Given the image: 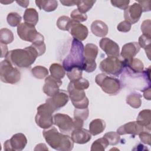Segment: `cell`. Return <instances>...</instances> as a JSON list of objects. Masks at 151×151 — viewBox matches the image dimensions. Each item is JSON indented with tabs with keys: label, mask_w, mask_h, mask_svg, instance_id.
I'll list each match as a JSON object with an SVG mask.
<instances>
[{
	"label": "cell",
	"mask_w": 151,
	"mask_h": 151,
	"mask_svg": "<svg viewBox=\"0 0 151 151\" xmlns=\"http://www.w3.org/2000/svg\"><path fill=\"white\" fill-rule=\"evenodd\" d=\"M70 16H71V19L78 22L86 21L87 19V15L86 14H83L80 12L78 10V9H74L71 12Z\"/></svg>",
	"instance_id": "cell-39"
},
{
	"label": "cell",
	"mask_w": 151,
	"mask_h": 151,
	"mask_svg": "<svg viewBox=\"0 0 151 151\" xmlns=\"http://www.w3.org/2000/svg\"><path fill=\"white\" fill-rule=\"evenodd\" d=\"M32 76L38 79H43L48 75V70L45 67L37 65L31 69Z\"/></svg>",
	"instance_id": "cell-33"
},
{
	"label": "cell",
	"mask_w": 151,
	"mask_h": 151,
	"mask_svg": "<svg viewBox=\"0 0 151 151\" xmlns=\"http://www.w3.org/2000/svg\"><path fill=\"white\" fill-rule=\"evenodd\" d=\"M104 138L106 139L109 145L114 146L118 144L120 140V135L114 132H109L106 133L104 136Z\"/></svg>",
	"instance_id": "cell-37"
},
{
	"label": "cell",
	"mask_w": 151,
	"mask_h": 151,
	"mask_svg": "<svg viewBox=\"0 0 151 151\" xmlns=\"http://www.w3.org/2000/svg\"><path fill=\"white\" fill-rule=\"evenodd\" d=\"M142 12V8L140 4L137 2H135L132 5L129 6L127 8L124 10V17L126 21L131 24H134L139 21Z\"/></svg>",
	"instance_id": "cell-14"
},
{
	"label": "cell",
	"mask_w": 151,
	"mask_h": 151,
	"mask_svg": "<svg viewBox=\"0 0 151 151\" xmlns=\"http://www.w3.org/2000/svg\"><path fill=\"white\" fill-rule=\"evenodd\" d=\"M126 101L133 108H139L142 104V95L136 92L131 93L126 97Z\"/></svg>",
	"instance_id": "cell-28"
},
{
	"label": "cell",
	"mask_w": 151,
	"mask_h": 151,
	"mask_svg": "<svg viewBox=\"0 0 151 151\" xmlns=\"http://www.w3.org/2000/svg\"><path fill=\"white\" fill-rule=\"evenodd\" d=\"M84 47L81 41L76 39L73 40L70 52L63 61V67L66 71L75 67H79L83 70L84 61Z\"/></svg>",
	"instance_id": "cell-3"
},
{
	"label": "cell",
	"mask_w": 151,
	"mask_h": 151,
	"mask_svg": "<svg viewBox=\"0 0 151 151\" xmlns=\"http://www.w3.org/2000/svg\"><path fill=\"white\" fill-rule=\"evenodd\" d=\"M71 138L74 143L78 144H85L91 139V134L89 130L81 128H76L71 132Z\"/></svg>",
	"instance_id": "cell-20"
},
{
	"label": "cell",
	"mask_w": 151,
	"mask_h": 151,
	"mask_svg": "<svg viewBox=\"0 0 151 151\" xmlns=\"http://www.w3.org/2000/svg\"><path fill=\"white\" fill-rule=\"evenodd\" d=\"M70 82L72 83V84L75 88L80 90H83L88 88L90 85L87 79L82 77L77 80H76L74 81H70Z\"/></svg>",
	"instance_id": "cell-40"
},
{
	"label": "cell",
	"mask_w": 151,
	"mask_h": 151,
	"mask_svg": "<svg viewBox=\"0 0 151 151\" xmlns=\"http://www.w3.org/2000/svg\"><path fill=\"white\" fill-rule=\"evenodd\" d=\"M95 81L102 90L109 95H116L122 88L120 80L115 77L107 76L105 73H100L96 76Z\"/></svg>",
	"instance_id": "cell-4"
},
{
	"label": "cell",
	"mask_w": 151,
	"mask_h": 151,
	"mask_svg": "<svg viewBox=\"0 0 151 151\" xmlns=\"http://www.w3.org/2000/svg\"><path fill=\"white\" fill-rule=\"evenodd\" d=\"M16 2L21 6L23 8H27L29 3V1H17Z\"/></svg>",
	"instance_id": "cell-51"
},
{
	"label": "cell",
	"mask_w": 151,
	"mask_h": 151,
	"mask_svg": "<svg viewBox=\"0 0 151 151\" xmlns=\"http://www.w3.org/2000/svg\"><path fill=\"white\" fill-rule=\"evenodd\" d=\"M54 124L58 126L60 132L66 134L74 129L73 119L68 115L63 113H56L53 116Z\"/></svg>",
	"instance_id": "cell-12"
},
{
	"label": "cell",
	"mask_w": 151,
	"mask_h": 151,
	"mask_svg": "<svg viewBox=\"0 0 151 151\" xmlns=\"http://www.w3.org/2000/svg\"><path fill=\"white\" fill-rule=\"evenodd\" d=\"M150 19H146L143 21L141 25V31L143 32V34L148 37H151V32H150Z\"/></svg>",
	"instance_id": "cell-42"
},
{
	"label": "cell",
	"mask_w": 151,
	"mask_h": 151,
	"mask_svg": "<svg viewBox=\"0 0 151 151\" xmlns=\"http://www.w3.org/2000/svg\"><path fill=\"white\" fill-rule=\"evenodd\" d=\"M140 47L137 42H131L124 44L122 49L121 56L124 61H130L139 52Z\"/></svg>",
	"instance_id": "cell-19"
},
{
	"label": "cell",
	"mask_w": 151,
	"mask_h": 151,
	"mask_svg": "<svg viewBox=\"0 0 151 151\" xmlns=\"http://www.w3.org/2000/svg\"><path fill=\"white\" fill-rule=\"evenodd\" d=\"M99 45L108 57H119V46L112 40L109 38H103L99 42Z\"/></svg>",
	"instance_id": "cell-13"
},
{
	"label": "cell",
	"mask_w": 151,
	"mask_h": 151,
	"mask_svg": "<svg viewBox=\"0 0 151 151\" xmlns=\"http://www.w3.org/2000/svg\"><path fill=\"white\" fill-rule=\"evenodd\" d=\"M50 71L51 76L58 80H61L65 75V69L58 63L52 64L50 67Z\"/></svg>",
	"instance_id": "cell-29"
},
{
	"label": "cell",
	"mask_w": 151,
	"mask_h": 151,
	"mask_svg": "<svg viewBox=\"0 0 151 151\" xmlns=\"http://www.w3.org/2000/svg\"><path fill=\"white\" fill-rule=\"evenodd\" d=\"M69 96L64 90H60L54 96L47 99L45 101L55 111L62 107H64L68 103Z\"/></svg>",
	"instance_id": "cell-16"
},
{
	"label": "cell",
	"mask_w": 151,
	"mask_h": 151,
	"mask_svg": "<svg viewBox=\"0 0 151 151\" xmlns=\"http://www.w3.org/2000/svg\"><path fill=\"white\" fill-rule=\"evenodd\" d=\"M99 67L100 70L105 74L118 76L123 72L125 64L124 60L119 57H108L101 61Z\"/></svg>",
	"instance_id": "cell-6"
},
{
	"label": "cell",
	"mask_w": 151,
	"mask_h": 151,
	"mask_svg": "<svg viewBox=\"0 0 151 151\" xmlns=\"http://www.w3.org/2000/svg\"><path fill=\"white\" fill-rule=\"evenodd\" d=\"M31 45L35 49L38 54V56H41L44 54L46 50V46L44 41H38L32 43Z\"/></svg>",
	"instance_id": "cell-43"
},
{
	"label": "cell",
	"mask_w": 151,
	"mask_h": 151,
	"mask_svg": "<svg viewBox=\"0 0 151 151\" xmlns=\"http://www.w3.org/2000/svg\"><path fill=\"white\" fill-rule=\"evenodd\" d=\"M132 24L124 20L120 22L117 26V29L119 31L122 32H127L131 29Z\"/></svg>",
	"instance_id": "cell-44"
},
{
	"label": "cell",
	"mask_w": 151,
	"mask_h": 151,
	"mask_svg": "<svg viewBox=\"0 0 151 151\" xmlns=\"http://www.w3.org/2000/svg\"><path fill=\"white\" fill-rule=\"evenodd\" d=\"M27 144V139L25 134L18 133L4 142V149L6 151H21L25 148Z\"/></svg>",
	"instance_id": "cell-11"
},
{
	"label": "cell",
	"mask_w": 151,
	"mask_h": 151,
	"mask_svg": "<svg viewBox=\"0 0 151 151\" xmlns=\"http://www.w3.org/2000/svg\"><path fill=\"white\" fill-rule=\"evenodd\" d=\"M61 84V80L57 79L51 76H48L45 79V84L42 87V90L46 95L50 97L59 91V88Z\"/></svg>",
	"instance_id": "cell-15"
},
{
	"label": "cell",
	"mask_w": 151,
	"mask_h": 151,
	"mask_svg": "<svg viewBox=\"0 0 151 151\" xmlns=\"http://www.w3.org/2000/svg\"><path fill=\"white\" fill-rule=\"evenodd\" d=\"M96 1L93 0H81L77 1L76 5L77 6L78 10L83 13L86 14L93 7Z\"/></svg>",
	"instance_id": "cell-32"
},
{
	"label": "cell",
	"mask_w": 151,
	"mask_h": 151,
	"mask_svg": "<svg viewBox=\"0 0 151 151\" xmlns=\"http://www.w3.org/2000/svg\"><path fill=\"white\" fill-rule=\"evenodd\" d=\"M0 78L5 83L14 84L21 79L19 71L7 60H4L0 64Z\"/></svg>",
	"instance_id": "cell-7"
},
{
	"label": "cell",
	"mask_w": 151,
	"mask_h": 151,
	"mask_svg": "<svg viewBox=\"0 0 151 151\" xmlns=\"http://www.w3.org/2000/svg\"><path fill=\"white\" fill-rule=\"evenodd\" d=\"M111 5L115 7L121 9L125 10L129 6L130 1L127 0H111L110 1Z\"/></svg>",
	"instance_id": "cell-41"
},
{
	"label": "cell",
	"mask_w": 151,
	"mask_h": 151,
	"mask_svg": "<svg viewBox=\"0 0 151 151\" xmlns=\"http://www.w3.org/2000/svg\"><path fill=\"white\" fill-rule=\"evenodd\" d=\"M60 2L64 5V6H74L76 5L77 4V1H65V0H61Z\"/></svg>",
	"instance_id": "cell-49"
},
{
	"label": "cell",
	"mask_w": 151,
	"mask_h": 151,
	"mask_svg": "<svg viewBox=\"0 0 151 151\" xmlns=\"http://www.w3.org/2000/svg\"><path fill=\"white\" fill-rule=\"evenodd\" d=\"M13 1H1V4H10V3H12Z\"/></svg>",
	"instance_id": "cell-52"
},
{
	"label": "cell",
	"mask_w": 151,
	"mask_h": 151,
	"mask_svg": "<svg viewBox=\"0 0 151 151\" xmlns=\"http://www.w3.org/2000/svg\"><path fill=\"white\" fill-rule=\"evenodd\" d=\"M99 52L98 47L96 45L92 43L87 44L84 47V61L83 65V70L87 73L94 71L97 64L95 60Z\"/></svg>",
	"instance_id": "cell-9"
},
{
	"label": "cell",
	"mask_w": 151,
	"mask_h": 151,
	"mask_svg": "<svg viewBox=\"0 0 151 151\" xmlns=\"http://www.w3.org/2000/svg\"><path fill=\"white\" fill-rule=\"evenodd\" d=\"M72 22V19H70L67 16H61L60 17L57 21V25L58 28L63 31H69L71 24Z\"/></svg>",
	"instance_id": "cell-34"
},
{
	"label": "cell",
	"mask_w": 151,
	"mask_h": 151,
	"mask_svg": "<svg viewBox=\"0 0 151 151\" xmlns=\"http://www.w3.org/2000/svg\"><path fill=\"white\" fill-rule=\"evenodd\" d=\"M38 57V52L31 45L24 49H15L8 51L5 59L14 66L28 68L34 63Z\"/></svg>",
	"instance_id": "cell-1"
},
{
	"label": "cell",
	"mask_w": 151,
	"mask_h": 151,
	"mask_svg": "<svg viewBox=\"0 0 151 151\" xmlns=\"http://www.w3.org/2000/svg\"><path fill=\"white\" fill-rule=\"evenodd\" d=\"M89 115L88 107L85 109L75 108L74 111V129L83 127L84 120H87Z\"/></svg>",
	"instance_id": "cell-21"
},
{
	"label": "cell",
	"mask_w": 151,
	"mask_h": 151,
	"mask_svg": "<svg viewBox=\"0 0 151 151\" xmlns=\"http://www.w3.org/2000/svg\"><path fill=\"white\" fill-rule=\"evenodd\" d=\"M142 8L143 12H147L150 10V1H137Z\"/></svg>",
	"instance_id": "cell-46"
},
{
	"label": "cell",
	"mask_w": 151,
	"mask_h": 151,
	"mask_svg": "<svg viewBox=\"0 0 151 151\" xmlns=\"http://www.w3.org/2000/svg\"><path fill=\"white\" fill-rule=\"evenodd\" d=\"M23 18L25 22L35 26L38 21V13L34 8H27L24 12Z\"/></svg>",
	"instance_id": "cell-26"
},
{
	"label": "cell",
	"mask_w": 151,
	"mask_h": 151,
	"mask_svg": "<svg viewBox=\"0 0 151 151\" xmlns=\"http://www.w3.org/2000/svg\"><path fill=\"white\" fill-rule=\"evenodd\" d=\"M67 90L69 98L75 108L85 109L88 107L89 101L86 96L84 90L75 88L71 82L68 85Z\"/></svg>",
	"instance_id": "cell-10"
},
{
	"label": "cell",
	"mask_w": 151,
	"mask_h": 151,
	"mask_svg": "<svg viewBox=\"0 0 151 151\" xmlns=\"http://www.w3.org/2000/svg\"><path fill=\"white\" fill-rule=\"evenodd\" d=\"M48 149L44 143H39L34 148V150H48Z\"/></svg>",
	"instance_id": "cell-50"
},
{
	"label": "cell",
	"mask_w": 151,
	"mask_h": 151,
	"mask_svg": "<svg viewBox=\"0 0 151 151\" xmlns=\"http://www.w3.org/2000/svg\"><path fill=\"white\" fill-rule=\"evenodd\" d=\"M1 58L5 57L7 55L8 51V47L6 44L1 43Z\"/></svg>",
	"instance_id": "cell-48"
},
{
	"label": "cell",
	"mask_w": 151,
	"mask_h": 151,
	"mask_svg": "<svg viewBox=\"0 0 151 151\" xmlns=\"http://www.w3.org/2000/svg\"><path fill=\"white\" fill-rule=\"evenodd\" d=\"M83 70L79 67H75L67 71V76L70 81L77 80L82 77Z\"/></svg>",
	"instance_id": "cell-38"
},
{
	"label": "cell",
	"mask_w": 151,
	"mask_h": 151,
	"mask_svg": "<svg viewBox=\"0 0 151 151\" xmlns=\"http://www.w3.org/2000/svg\"><path fill=\"white\" fill-rule=\"evenodd\" d=\"M14 41V34L12 32L6 28H3L0 30V42L4 44H8Z\"/></svg>",
	"instance_id": "cell-31"
},
{
	"label": "cell",
	"mask_w": 151,
	"mask_h": 151,
	"mask_svg": "<svg viewBox=\"0 0 151 151\" xmlns=\"http://www.w3.org/2000/svg\"><path fill=\"white\" fill-rule=\"evenodd\" d=\"M150 87H148L146 88H145L142 91L143 92V96L144 97L148 100H150L151 99V92H150Z\"/></svg>",
	"instance_id": "cell-47"
},
{
	"label": "cell",
	"mask_w": 151,
	"mask_h": 151,
	"mask_svg": "<svg viewBox=\"0 0 151 151\" xmlns=\"http://www.w3.org/2000/svg\"><path fill=\"white\" fill-rule=\"evenodd\" d=\"M109 145L105 138H100L92 143L90 150L91 151H104Z\"/></svg>",
	"instance_id": "cell-35"
},
{
	"label": "cell",
	"mask_w": 151,
	"mask_h": 151,
	"mask_svg": "<svg viewBox=\"0 0 151 151\" xmlns=\"http://www.w3.org/2000/svg\"><path fill=\"white\" fill-rule=\"evenodd\" d=\"M136 122L146 130L150 131L151 111L149 109H145L140 111L137 117Z\"/></svg>",
	"instance_id": "cell-23"
},
{
	"label": "cell",
	"mask_w": 151,
	"mask_h": 151,
	"mask_svg": "<svg viewBox=\"0 0 151 151\" xmlns=\"http://www.w3.org/2000/svg\"><path fill=\"white\" fill-rule=\"evenodd\" d=\"M55 110L47 102L37 107V113L35 117L36 124L41 128L46 129L54 124L52 114Z\"/></svg>",
	"instance_id": "cell-5"
},
{
	"label": "cell",
	"mask_w": 151,
	"mask_h": 151,
	"mask_svg": "<svg viewBox=\"0 0 151 151\" xmlns=\"http://www.w3.org/2000/svg\"><path fill=\"white\" fill-rule=\"evenodd\" d=\"M145 130L144 127L140 125L136 121L128 122L117 129V133L119 135L126 134L132 135H139L142 131Z\"/></svg>",
	"instance_id": "cell-18"
},
{
	"label": "cell",
	"mask_w": 151,
	"mask_h": 151,
	"mask_svg": "<svg viewBox=\"0 0 151 151\" xmlns=\"http://www.w3.org/2000/svg\"><path fill=\"white\" fill-rule=\"evenodd\" d=\"M21 15L17 12H10L8 14L6 21L8 24L11 27H18L21 24Z\"/></svg>",
	"instance_id": "cell-36"
},
{
	"label": "cell",
	"mask_w": 151,
	"mask_h": 151,
	"mask_svg": "<svg viewBox=\"0 0 151 151\" xmlns=\"http://www.w3.org/2000/svg\"><path fill=\"white\" fill-rule=\"evenodd\" d=\"M68 31L73 37L74 39L80 41L85 40L87 37L88 33V31L86 26L73 19Z\"/></svg>",
	"instance_id": "cell-17"
},
{
	"label": "cell",
	"mask_w": 151,
	"mask_h": 151,
	"mask_svg": "<svg viewBox=\"0 0 151 151\" xmlns=\"http://www.w3.org/2000/svg\"><path fill=\"white\" fill-rule=\"evenodd\" d=\"M17 34L21 40L32 43L44 41V36L36 30L34 25L25 22L17 27Z\"/></svg>",
	"instance_id": "cell-8"
},
{
	"label": "cell",
	"mask_w": 151,
	"mask_h": 151,
	"mask_svg": "<svg viewBox=\"0 0 151 151\" xmlns=\"http://www.w3.org/2000/svg\"><path fill=\"white\" fill-rule=\"evenodd\" d=\"M150 43L151 37L142 34L139 38V45L143 48L146 52L147 58L150 60Z\"/></svg>",
	"instance_id": "cell-30"
},
{
	"label": "cell",
	"mask_w": 151,
	"mask_h": 151,
	"mask_svg": "<svg viewBox=\"0 0 151 151\" xmlns=\"http://www.w3.org/2000/svg\"><path fill=\"white\" fill-rule=\"evenodd\" d=\"M108 27L105 22L100 20L93 21L91 25L92 33L99 37H104L108 33Z\"/></svg>",
	"instance_id": "cell-22"
},
{
	"label": "cell",
	"mask_w": 151,
	"mask_h": 151,
	"mask_svg": "<svg viewBox=\"0 0 151 151\" xmlns=\"http://www.w3.org/2000/svg\"><path fill=\"white\" fill-rule=\"evenodd\" d=\"M124 62L125 64L124 68L133 73H142L144 69L143 63L138 58H133L130 61H124Z\"/></svg>",
	"instance_id": "cell-24"
},
{
	"label": "cell",
	"mask_w": 151,
	"mask_h": 151,
	"mask_svg": "<svg viewBox=\"0 0 151 151\" xmlns=\"http://www.w3.org/2000/svg\"><path fill=\"white\" fill-rule=\"evenodd\" d=\"M35 4L40 9H42L46 12L54 11L58 6V2L55 0H37L35 1Z\"/></svg>",
	"instance_id": "cell-27"
},
{
	"label": "cell",
	"mask_w": 151,
	"mask_h": 151,
	"mask_svg": "<svg viewBox=\"0 0 151 151\" xmlns=\"http://www.w3.org/2000/svg\"><path fill=\"white\" fill-rule=\"evenodd\" d=\"M139 135V138L142 143L148 145H150L151 134L149 131L147 132L144 130Z\"/></svg>",
	"instance_id": "cell-45"
},
{
	"label": "cell",
	"mask_w": 151,
	"mask_h": 151,
	"mask_svg": "<svg viewBox=\"0 0 151 151\" xmlns=\"http://www.w3.org/2000/svg\"><path fill=\"white\" fill-rule=\"evenodd\" d=\"M106 128L105 122L100 119L93 120L89 124V132L93 136H96L102 133Z\"/></svg>",
	"instance_id": "cell-25"
},
{
	"label": "cell",
	"mask_w": 151,
	"mask_h": 151,
	"mask_svg": "<svg viewBox=\"0 0 151 151\" xmlns=\"http://www.w3.org/2000/svg\"><path fill=\"white\" fill-rule=\"evenodd\" d=\"M42 134L48 145L55 150L70 151L73 148L74 142L71 137L58 132L55 127L51 126L48 129H44Z\"/></svg>",
	"instance_id": "cell-2"
}]
</instances>
